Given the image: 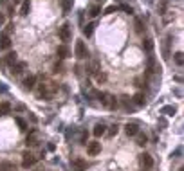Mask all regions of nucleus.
I'll return each mask as SVG.
<instances>
[{
  "instance_id": "1",
  "label": "nucleus",
  "mask_w": 184,
  "mask_h": 171,
  "mask_svg": "<svg viewBox=\"0 0 184 171\" xmlns=\"http://www.w3.org/2000/svg\"><path fill=\"white\" fill-rule=\"evenodd\" d=\"M60 40L61 41H70L72 40V29H70V23H63L60 27Z\"/></svg>"
},
{
  "instance_id": "2",
  "label": "nucleus",
  "mask_w": 184,
  "mask_h": 171,
  "mask_svg": "<svg viewBox=\"0 0 184 171\" xmlns=\"http://www.w3.org/2000/svg\"><path fill=\"white\" fill-rule=\"evenodd\" d=\"M74 56H76L78 60H83V58H87V56H89L87 47H85V43H83L81 40H78V41H76V45H74Z\"/></svg>"
},
{
  "instance_id": "3",
  "label": "nucleus",
  "mask_w": 184,
  "mask_h": 171,
  "mask_svg": "<svg viewBox=\"0 0 184 171\" xmlns=\"http://www.w3.org/2000/svg\"><path fill=\"white\" fill-rule=\"evenodd\" d=\"M101 103H103L105 108H108V110H116V108H117V99H116V96H112V94H105L103 99H101Z\"/></svg>"
},
{
  "instance_id": "4",
  "label": "nucleus",
  "mask_w": 184,
  "mask_h": 171,
  "mask_svg": "<svg viewBox=\"0 0 184 171\" xmlns=\"http://www.w3.org/2000/svg\"><path fill=\"white\" fill-rule=\"evenodd\" d=\"M23 159H22V168H25V169H29L31 166H34V162H36V157L33 155V153H29V151H25L23 155H22Z\"/></svg>"
},
{
  "instance_id": "5",
  "label": "nucleus",
  "mask_w": 184,
  "mask_h": 171,
  "mask_svg": "<svg viewBox=\"0 0 184 171\" xmlns=\"http://www.w3.org/2000/svg\"><path fill=\"white\" fill-rule=\"evenodd\" d=\"M146 67H148V72H152V74L161 72V65L157 63V60H155L154 56H148V63H146Z\"/></svg>"
},
{
  "instance_id": "6",
  "label": "nucleus",
  "mask_w": 184,
  "mask_h": 171,
  "mask_svg": "<svg viewBox=\"0 0 184 171\" xmlns=\"http://www.w3.org/2000/svg\"><path fill=\"white\" fill-rule=\"evenodd\" d=\"M87 151H89L90 157H96L98 153H101V142H89Z\"/></svg>"
},
{
  "instance_id": "7",
  "label": "nucleus",
  "mask_w": 184,
  "mask_h": 171,
  "mask_svg": "<svg viewBox=\"0 0 184 171\" xmlns=\"http://www.w3.org/2000/svg\"><path fill=\"white\" fill-rule=\"evenodd\" d=\"M27 69V63L25 61H16L14 65H13V76H20V74H23V70Z\"/></svg>"
},
{
  "instance_id": "8",
  "label": "nucleus",
  "mask_w": 184,
  "mask_h": 171,
  "mask_svg": "<svg viewBox=\"0 0 184 171\" xmlns=\"http://www.w3.org/2000/svg\"><path fill=\"white\" fill-rule=\"evenodd\" d=\"M22 85H23V88H25V90H33V88L36 87V76H27V78L23 79V83H22Z\"/></svg>"
},
{
  "instance_id": "9",
  "label": "nucleus",
  "mask_w": 184,
  "mask_h": 171,
  "mask_svg": "<svg viewBox=\"0 0 184 171\" xmlns=\"http://www.w3.org/2000/svg\"><path fill=\"white\" fill-rule=\"evenodd\" d=\"M132 103H134L136 106H145V105H146V97H145V94H143V92H137V94L132 97Z\"/></svg>"
},
{
  "instance_id": "10",
  "label": "nucleus",
  "mask_w": 184,
  "mask_h": 171,
  "mask_svg": "<svg viewBox=\"0 0 184 171\" xmlns=\"http://www.w3.org/2000/svg\"><path fill=\"white\" fill-rule=\"evenodd\" d=\"M87 169V162L83 159H74L72 160V171H85Z\"/></svg>"
},
{
  "instance_id": "11",
  "label": "nucleus",
  "mask_w": 184,
  "mask_h": 171,
  "mask_svg": "<svg viewBox=\"0 0 184 171\" xmlns=\"http://www.w3.org/2000/svg\"><path fill=\"white\" fill-rule=\"evenodd\" d=\"M87 72L92 74V76H98V74H99V61H98V60H92L90 65L87 67Z\"/></svg>"
},
{
  "instance_id": "12",
  "label": "nucleus",
  "mask_w": 184,
  "mask_h": 171,
  "mask_svg": "<svg viewBox=\"0 0 184 171\" xmlns=\"http://www.w3.org/2000/svg\"><path fill=\"white\" fill-rule=\"evenodd\" d=\"M125 132H126V135H128V137H134V135H137L139 128H137V124H134V123H128V124L125 126Z\"/></svg>"
},
{
  "instance_id": "13",
  "label": "nucleus",
  "mask_w": 184,
  "mask_h": 171,
  "mask_svg": "<svg viewBox=\"0 0 184 171\" xmlns=\"http://www.w3.org/2000/svg\"><path fill=\"white\" fill-rule=\"evenodd\" d=\"M170 40H172V34L166 36V41H164V45H163V58H164V60L170 58Z\"/></svg>"
},
{
  "instance_id": "14",
  "label": "nucleus",
  "mask_w": 184,
  "mask_h": 171,
  "mask_svg": "<svg viewBox=\"0 0 184 171\" xmlns=\"http://www.w3.org/2000/svg\"><path fill=\"white\" fill-rule=\"evenodd\" d=\"M92 133H94L96 137H101V135H105V133H107V126H105L103 123H99V124H96V126H94Z\"/></svg>"
},
{
  "instance_id": "15",
  "label": "nucleus",
  "mask_w": 184,
  "mask_h": 171,
  "mask_svg": "<svg viewBox=\"0 0 184 171\" xmlns=\"http://www.w3.org/2000/svg\"><path fill=\"white\" fill-rule=\"evenodd\" d=\"M141 162H143L145 168H152V166H154V159H152L150 153H143V155H141Z\"/></svg>"
},
{
  "instance_id": "16",
  "label": "nucleus",
  "mask_w": 184,
  "mask_h": 171,
  "mask_svg": "<svg viewBox=\"0 0 184 171\" xmlns=\"http://www.w3.org/2000/svg\"><path fill=\"white\" fill-rule=\"evenodd\" d=\"M154 47H155V43H154V40H152V38H145V40H143V49H145L146 52H150V54H152Z\"/></svg>"
},
{
  "instance_id": "17",
  "label": "nucleus",
  "mask_w": 184,
  "mask_h": 171,
  "mask_svg": "<svg viewBox=\"0 0 184 171\" xmlns=\"http://www.w3.org/2000/svg\"><path fill=\"white\" fill-rule=\"evenodd\" d=\"M56 54H58L61 60H65V58H69L70 50H69V47H67V45H60V47H58V50H56Z\"/></svg>"
},
{
  "instance_id": "18",
  "label": "nucleus",
  "mask_w": 184,
  "mask_h": 171,
  "mask_svg": "<svg viewBox=\"0 0 184 171\" xmlns=\"http://www.w3.org/2000/svg\"><path fill=\"white\" fill-rule=\"evenodd\" d=\"M31 11V2L29 0H22V7H20V14L22 16H27Z\"/></svg>"
},
{
  "instance_id": "19",
  "label": "nucleus",
  "mask_w": 184,
  "mask_h": 171,
  "mask_svg": "<svg viewBox=\"0 0 184 171\" xmlns=\"http://www.w3.org/2000/svg\"><path fill=\"white\" fill-rule=\"evenodd\" d=\"M16 56H18L16 52H7V54H5V58H4V61H5L7 65H11V67H13V65L16 63Z\"/></svg>"
},
{
  "instance_id": "20",
  "label": "nucleus",
  "mask_w": 184,
  "mask_h": 171,
  "mask_svg": "<svg viewBox=\"0 0 184 171\" xmlns=\"http://www.w3.org/2000/svg\"><path fill=\"white\" fill-rule=\"evenodd\" d=\"M11 47V40L7 34H0V49H9Z\"/></svg>"
},
{
  "instance_id": "21",
  "label": "nucleus",
  "mask_w": 184,
  "mask_h": 171,
  "mask_svg": "<svg viewBox=\"0 0 184 171\" xmlns=\"http://www.w3.org/2000/svg\"><path fill=\"white\" fill-rule=\"evenodd\" d=\"M25 144H27V146H36V144H38V137H36V132H33L31 135H27V139H25Z\"/></svg>"
},
{
  "instance_id": "22",
  "label": "nucleus",
  "mask_w": 184,
  "mask_h": 171,
  "mask_svg": "<svg viewBox=\"0 0 184 171\" xmlns=\"http://www.w3.org/2000/svg\"><path fill=\"white\" fill-rule=\"evenodd\" d=\"M175 112H177V110H175V106H172V105H168V106H163V108H161V114L170 115V117H172V115H175Z\"/></svg>"
},
{
  "instance_id": "23",
  "label": "nucleus",
  "mask_w": 184,
  "mask_h": 171,
  "mask_svg": "<svg viewBox=\"0 0 184 171\" xmlns=\"http://www.w3.org/2000/svg\"><path fill=\"white\" fill-rule=\"evenodd\" d=\"M94 27H96V23H94V22H90V23L83 25V34H85V36H90V34L94 32Z\"/></svg>"
},
{
  "instance_id": "24",
  "label": "nucleus",
  "mask_w": 184,
  "mask_h": 171,
  "mask_svg": "<svg viewBox=\"0 0 184 171\" xmlns=\"http://www.w3.org/2000/svg\"><path fill=\"white\" fill-rule=\"evenodd\" d=\"M121 105L126 108V110H132V99L128 96H121Z\"/></svg>"
},
{
  "instance_id": "25",
  "label": "nucleus",
  "mask_w": 184,
  "mask_h": 171,
  "mask_svg": "<svg viewBox=\"0 0 184 171\" xmlns=\"http://www.w3.org/2000/svg\"><path fill=\"white\" fill-rule=\"evenodd\" d=\"M0 171H16V166L11 162H2L0 164Z\"/></svg>"
},
{
  "instance_id": "26",
  "label": "nucleus",
  "mask_w": 184,
  "mask_h": 171,
  "mask_svg": "<svg viewBox=\"0 0 184 171\" xmlns=\"http://www.w3.org/2000/svg\"><path fill=\"white\" fill-rule=\"evenodd\" d=\"M11 112V105L9 103H0V115H5V114H9Z\"/></svg>"
},
{
  "instance_id": "27",
  "label": "nucleus",
  "mask_w": 184,
  "mask_h": 171,
  "mask_svg": "<svg viewBox=\"0 0 184 171\" xmlns=\"http://www.w3.org/2000/svg\"><path fill=\"white\" fill-rule=\"evenodd\" d=\"M148 142V137L145 135V133H141V132H137V144L139 146H145Z\"/></svg>"
},
{
  "instance_id": "28",
  "label": "nucleus",
  "mask_w": 184,
  "mask_h": 171,
  "mask_svg": "<svg viewBox=\"0 0 184 171\" xmlns=\"http://www.w3.org/2000/svg\"><path fill=\"white\" fill-rule=\"evenodd\" d=\"M173 61H175V65H179V67H181V65L184 63L182 52H175V54H173Z\"/></svg>"
},
{
  "instance_id": "29",
  "label": "nucleus",
  "mask_w": 184,
  "mask_h": 171,
  "mask_svg": "<svg viewBox=\"0 0 184 171\" xmlns=\"http://www.w3.org/2000/svg\"><path fill=\"white\" fill-rule=\"evenodd\" d=\"M99 13H101V7H99V5H92V7L89 9V14H90L92 18H94V16H98Z\"/></svg>"
},
{
  "instance_id": "30",
  "label": "nucleus",
  "mask_w": 184,
  "mask_h": 171,
  "mask_svg": "<svg viewBox=\"0 0 184 171\" xmlns=\"http://www.w3.org/2000/svg\"><path fill=\"white\" fill-rule=\"evenodd\" d=\"M14 121H16V124H18V128H20L22 132H25V130H27V123H25V121H23L22 117H16Z\"/></svg>"
},
{
  "instance_id": "31",
  "label": "nucleus",
  "mask_w": 184,
  "mask_h": 171,
  "mask_svg": "<svg viewBox=\"0 0 184 171\" xmlns=\"http://www.w3.org/2000/svg\"><path fill=\"white\" fill-rule=\"evenodd\" d=\"M72 2H74V0H63V4H61L63 13H69V11L72 9Z\"/></svg>"
},
{
  "instance_id": "32",
  "label": "nucleus",
  "mask_w": 184,
  "mask_h": 171,
  "mask_svg": "<svg viewBox=\"0 0 184 171\" xmlns=\"http://www.w3.org/2000/svg\"><path fill=\"white\" fill-rule=\"evenodd\" d=\"M143 31H145V27H143V22L137 18V20H136V32H137V34H143Z\"/></svg>"
},
{
  "instance_id": "33",
  "label": "nucleus",
  "mask_w": 184,
  "mask_h": 171,
  "mask_svg": "<svg viewBox=\"0 0 184 171\" xmlns=\"http://www.w3.org/2000/svg\"><path fill=\"white\" fill-rule=\"evenodd\" d=\"M117 132H119V126H117V124H112V126H110V130H108V135H110V137H114V135H117Z\"/></svg>"
},
{
  "instance_id": "34",
  "label": "nucleus",
  "mask_w": 184,
  "mask_h": 171,
  "mask_svg": "<svg viewBox=\"0 0 184 171\" xmlns=\"http://www.w3.org/2000/svg\"><path fill=\"white\" fill-rule=\"evenodd\" d=\"M87 139H89V133H87V132H81V135H80V142H81V144H87V142H89Z\"/></svg>"
},
{
  "instance_id": "35",
  "label": "nucleus",
  "mask_w": 184,
  "mask_h": 171,
  "mask_svg": "<svg viewBox=\"0 0 184 171\" xmlns=\"http://www.w3.org/2000/svg\"><path fill=\"white\" fill-rule=\"evenodd\" d=\"M114 11H117V7H116V5H108V7L105 9V14H112Z\"/></svg>"
},
{
  "instance_id": "36",
  "label": "nucleus",
  "mask_w": 184,
  "mask_h": 171,
  "mask_svg": "<svg viewBox=\"0 0 184 171\" xmlns=\"http://www.w3.org/2000/svg\"><path fill=\"white\" fill-rule=\"evenodd\" d=\"M92 96H94V97H96V99H99V101H101V99H103V96H105V94H103V92H99V90H94V92H92Z\"/></svg>"
},
{
  "instance_id": "37",
  "label": "nucleus",
  "mask_w": 184,
  "mask_h": 171,
  "mask_svg": "<svg viewBox=\"0 0 184 171\" xmlns=\"http://www.w3.org/2000/svg\"><path fill=\"white\" fill-rule=\"evenodd\" d=\"M164 11H166V2H161V4H159V13L164 14Z\"/></svg>"
},
{
  "instance_id": "38",
  "label": "nucleus",
  "mask_w": 184,
  "mask_h": 171,
  "mask_svg": "<svg viewBox=\"0 0 184 171\" xmlns=\"http://www.w3.org/2000/svg\"><path fill=\"white\" fill-rule=\"evenodd\" d=\"M121 9H123V11H126V13H132V7H130V5H126V4H121Z\"/></svg>"
},
{
  "instance_id": "39",
  "label": "nucleus",
  "mask_w": 184,
  "mask_h": 171,
  "mask_svg": "<svg viewBox=\"0 0 184 171\" xmlns=\"http://www.w3.org/2000/svg\"><path fill=\"white\" fill-rule=\"evenodd\" d=\"M181 153H182V150H181V148H177V150L172 153V157H181Z\"/></svg>"
},
{
  "instance_id": "40",
  "label": "nucleus",
  "mask_w": 184,
  "mask_h": 171,
  "mask_svg": "<svg viewBox=\"0 0 184 171\" xmlns=\"http://www.w3.org/2000/svg\"><path fill=\"white\" fill-rule=\"evenodd\" d=\"M5 90H7V87L4 83H0V92H5Z\"/></svg>"
},
{
  "instance_id": "41",
  "label": "nucleus",
  "mask_w": 184,
  "mask_h": 171,
  "mask_svg": "<svg viewBox=\"0 0 184 171\" xmlns=\"http://www.w3.org/2000/svg\"><path fill=\"white\" fill-rule=\"evenodd\" d=\"M47 150H49V151H54V144H52V142H51V144H49V146H47Z\"/></svg>"
},
{
  "instance_id": "42",
  "label": "nucleus",
  "mask_w": 184,
  "mask_h": 171,
  "mask_svg": "<svg viewBox=\"0 0 184 171\" xmlns=\"http://www.w3.org/2000/svg\"><path fill=\"white\" fill-rule=\"evenodd\" d=\"M2 25H4V14L0 13V27H2Z\"/></svg>"
},
{
  "instance_id": "43",
  "label": "nucleus",
  "mask_w": 184,
  "mask_h": 171,
  "mask_svg": "<svg viewBox=\"0 0 184 171\" xmlns=\"http://www.w3.org/2000/svg\"><path fill=\"white\" fill-rule=\"evenodd\" d=\"M18 2H22V0H14V4H18Z\"/></svg>"
},
{
  "instance_id": "44",
  "label": "nucleus",
  "mask_w": 184,
  "mask_h": 171,
  "mask_svg": "<svg viewBox=\"0 0 184 171\" xmlns=\"http://www.w3.org/2000/svg\"><path fill=\"white\" fill-rule=\"evenodd\" d=\"M179 171H184V169H182V168H181V169H179Z\"/></svg>"
}]
</instances>
